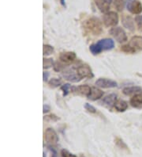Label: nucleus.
<instances>
[{"instance_id":"obj_21","label":"nucleus","mask_w":142,"mask_h":157,"mask_svg":"<svg viewBox=\"0 0 142 157\" xmlns=\"http://www.w3.org/2000/svg\"><path fill=\"white\" fill-rule=\"evenodd\" d=\"M53 65H54L53 59H51V58H49V59H45V58H44V60H43V67H44V69L51 68Z\"/></svg>"},{"instance_id":"obj_6","label":"nucleus","mask_w":142,"mask_h":157,"mask_svg":"<svg viewBox=\"0 0 142 157\" xmlns=\"http://www.w3.org/2000/svg\"><path fill=\"white\" fill-rule=\"evenodd\" d=\"M110 33L118 42L123 43L127 40L126 33L121 27H114L110 30Z\"/></svg>"},{"instance_id":"obj_27","label":"nucleus","mask_w":142,"mask_h":157,"mask_svg":"<svg viewBox=\"0 0 142 157\" xmlns=\"http://www.w3.org/2000/svg\"><path fill=\"white\" fill-rule=\"evenodd\" d=\"M70 88V85L69 84V83H66V84L63 85V86H61V90L63 91V96H64V97L68 94Z\"/></svg>"},{"instance_id":"obj_7","label":"nucleus","mask_w":142,"mask_h":157,"mask_svg":"<svg viewBox=\"0 0 142 157\" xmlns=\"http://www.w3.org/2000/svg\"><path fill=\"white\" fill-rule=\"evenodd\" d=\"M44 140L47 144H56L59 141V136L52 128H47L44 132Z\"/></svg>"},{"instance_id":"obj_13","label":"nucleus","mask_w":142,"mask_h":157,"mask_svg":"<svg viewBox=\"0 0 142 157\" xmlns=\"http://www.w3.org/2000/svg\"><path fill=\"white\" fill-rule=\"evenodd\" d=\"M97 7L102 12L108 11L112 0H95Z\"/></svg>"},{"instance_id":"obj_20","label":"nucleus","mask_w":142,"mask_h":157,"mask_svg":"<svg viewBox=\"0 0 142 157\" xmlns=\"http://www.w3.org/2000/svg\"><path fill=\"white\" fill-rule=\"evenodd\" d=\"M54 47L49 44H44L43 47V54L44 56H50L51 54L53 53Z\"/></svg>"},{"instance_id":"obj_16","label":"nucleus","mask_w":142,"mask_h":157,"mask_svg":"<svg viewBox=\"0 0 142 157\" xmlns=\"http://www.w3.org/2000/svg\"><path fill=\"white\" fill-rule=\"evenodd\" d=\"M104 94L103 91L100 89L96 88V87H93L91 89V92L89 95L88 96V98L90 100H93V101H96V100H98L101 98Z\"/></svg>"},{"instance_id":"obj_4","label":"nucleus","mask_w":142,"mask_h":157,"mask_svg":"<svg viewBox=\"0 0 142 157\" xmlns=\"http://www.w3.org/2000/svg\"><path fill=\"white\" fill-rule=\"evenodd\" d=\"M103 21L107 27L115 26L118 22V16L115 12H107L103 17Z\"/></svg>"},{"instance_id":"obj_17","label":"nucleus","mask_w":142,"mask_h":157,"mask_svg":"<svg viewBox=\"0 0 142 157\" xmlns=\"http://www.w3.org/2000/svg\"><path fill=\"white\" fill-rule=\"evenodd\" d=\"M91 87L88 85H82V86H79L78 87H73L72 90L73 91H77L79 94L88 97L91 92Z\"/></svg>"},{"instance_id":"obj_24","label":"nucleus","mask_w":142,"mask_h":157,"mask_svg":"<svg viewBox=\"0 0 142 157\" xmlns=\"http://www.w3.org/2000/svg\"><path fill=\"white\" fill-rule=\"evenodd\" d=\"M115 141L116 145H117L118 147H119L120 148H122V149H127V148H128V147H127V145L125 144V142L123 141L121 138L117 137Z\"/></svg>"},{"instance_id":"obj_26","label":"nucleus","mask_w":142,"mask_h":157,"mask_svg":"<svg viewBox=\"0 0 142 157\" xmlns=\"http://www.w3.org/2000/svg\"><path fill=\"white\" fill-rule=\"evenodd\" d=\"M85 109L87 110L88 112H89V113H96V109L93 106V105H90L89 103H85Z\"/></svg>"},{"instance_id":"obj_32","label":"nucleus","mask_w":142,"mask_h":157,"mask_svg":"<svg viewBox=\"0 0 142 157\" xmlns=\"http://www.w3.org/2000/svg\"><path fill=\"white\" fill-rule=\"evenodd\" d=\"M49 76V73L47 72V71H44V74H43V78H44V81H47V78Z\"/></svg>"},{"instance_id":"obj_29","label":"nucleus","mask_w":142,"mask_h":157,"mask_svg":"<svg viewBox=\"0 0 142 157\" xmlns=\"http://www.w3.org/2000/svg\"><path fill=\"white\" fill-rule=\"evenodd\" d=\"M46 118H50L51 121H57V120H59V117H56L55 115H49V116H46Z\"/></svg>"},{"instance_id":"obj_22","label":"nucleus","mask_w":142,"mask_h":157,"mask_svg":"<svg viewBox=\"0 0 142 157\" xmlns=\"http://www.w3.org/2000/svg\"><path fill=\"white\" fill-rule=\"evenodd\" d=\"M114 3H115V6L116 7L118 11H122L125 6L126 2H124V0H114Z\"/></svg>"},{"instance_id":"obj_10","label":"nucleus","mask_w":142,"mask_h":157,"mask_svg":"<svg viewBox=\"0 0 142 157\" xmlns=\"http://www.w3.org/2000/svg\"><path fill=\"white\" fill-rule=\"evenodd\" d=\"M77 58L76 53L74 52H62L59 56V59L63 63H66V64H70L73 63Z\"/></svg>"},{"instance_id":"obj_35","label":"nucleus","mask_w":142,"mask_h":157,"mask_svg":"<svg viewBox=\"0 0 142 157\" xmlns=\"http://www.w3.org/2000/svg\"><path fill=\"white\" fill-rule=\"evenodd\" d=\"M81 157H85V156H84V155H81Z\"/></svg>"},{"instance_id":"obj_34","label":"nucleus","mask_w":142,"mask_h":157,"mask_svg":"<svg viewBox=\"0 0 142 157\" xmlns=\"http://www.w3.org/2000/svg\"><path fill=\"white\" fill-rule=\"evenodd\" d=\"M43 157H46V154H45V152H43Z\"/></svg>"},{"instance_id":"obj_5","label":"nucleus","mask_w":142,"mask_h":157,"mask_svg":"<svg viewBox=\"0 0 142 157\" xmlns=\"http://www.w3.org/2000/svg\"><path fill=\"white\" fill-rule=\"evenodd\" d=\"M127 10L134 14H140L142 12V4L138 0H126Z\"/></svg>"},{"instance_id":"obj_31","label":"nucleus","mask_w":142,"mask_h":157,"mask_svg":"<svg viewBox=\"0 0 142 157\" xmlns=\"http://www.w3.org/2000/svg\"><path fill=\"white\" fill-rule=\"evenodd\" d=\"M49 149L51 151V157H57V151L54 149L53 147L49 146Z\"/></svg>"},{"instance_id":"obj_33","label":"nucleus","mask_w":142,"mask_h":157,"mask_svg":"<svg viewBox=\"0 0 142 157\" xmlns=\"http://www.w3.org/2000/svg\"><path fill=\"white\" fill-rule=\"evenodd\" d=\"M61 4L64 6H66V4H65V0H61Z\"/></svg>"},{"instance_id":"obj_9","label":"nucleus","mask_w":142,"mask_h":157,"mask_svg":"<svg viewBox=\"0 0 142 157\" xmlns=\"http://www.w3.org/2000/svg\"><path fill=\"white\" fill-rule=\"evenodd\" d=\"M96 85L102 88H114L118 86V83L115 81L111 80V79L100 78L96 81Z\"/></svg>"},{"instance_id":"obj_3","label":"nucleus","mask_w":142,"mask_h":157,"mask_svg":"<svg viewBox=\"0 0 142 157\" xmlns=\"http://www.w3.org/2000/svg\"><path fill=\"white\" fill-rule=\"evenodd\" d=\"M84 26L89 33L94 35H100L102 32V25L98 18L90 17L84 22Z\"/></svg>"},{"instance_id":"obj_23","label":"nucleus","mask_w":142,"mask_h":157,"mask_svg":"<svg viewBox=\"0 0 142 157\" xmlns=\"http://www.w3.org/2000/svg\"><path fill=\"white\" fill-rule=\"evenodd\" d=\"M48 84L51 87H58V86L62 84V81L59 78H53L48 82Z\"/></svg>"},{"instance_id":"obj_15","label":"nucleus","mask_w":142,"mask_h":157,"mask_svg":"<svg viewBox=\"0 0 142 157\" xmlns=\"http://www.w3.org/2000/svg\"><path fill=\"white\" fill-rule=\"evenodd\" d=\"M130 104L133 107L136 109H141L142 108V94L133 95L130 99Z\"/></svg>"},{"instance_id":"obj_14","label":"nucleus","mask_w":142,"mask_h":157,"mask_svg":"<svg viewBox=\"0 0 142 157\" xmlns=\"http://www.w3.org/2000/svg\"><path fill=\"white\" fill-rule=\"evenodd\" d=\"M117 101V95L115 94H111L104 98V99L102 100V102L108 107H112V106H115Z\"/></svg>"},{"instance_id":"obj_19","label":"nucleus","mask_w":142,"mask_h":157,"mask_svg":"<svg viewBox=\"0 0 142 157\" xmlns=\"http://www.w3.org/2000/svg\"><path fill=\"white\" fill-rule=\"evenodd\" d=\"M122 23H123V25H124L126 28H127V29H129L130 31L134 30L133 20L130 17H128V16H127V17H123Z\"/></svg>"},{"instance_id":"obj_1","label":"nucleus","mask_w":142,"mask_h":157,"mask_svg":"<svg viewBox=\"0 0 142 157\" xmlns=\"http://www.w3.org/2000/svg\"><path fill=\"white\" fill-rule=\"evenodd\" d=\"M115 47V43L114 40L109 38L102 39L99 40L96 44H93L90 45L89 49L91 51L93 55H97L100 54L102 51L104 50H111Z\"/></svg>"},{"instance_id":"obj_25","label":"nucleus","mask_w":142,"mask_h":157,"mask_svg":"<svg viewBox=\"0 0 142 157\" xmlns=\"http://www.w3.org/2000/svg\"><path fill=\"white\" fill-rule=\"evenodd\" d=\"M61 155H62V157H77V155L71 153V152H70L68 150L66 149H62V151H61Z\"/></svg>"},{"instance_id":"obj_2","label":"nucleus","mask_w":142,"mask_h":157,"mask_svg":"<svg viewBox=\"0 0 142 157\" xmlns=\"http://www.w3.org/2000/svg\"><path fill=\"white\" fill-rule=\"evenodd\" d=\"M121 50L127 53H135L137 51H142V36H133L129 44L123 45Z\"/></svg>"},{"instance_id":"obj_8","label":"nucleus","mask_w":142,"mask_h":157,"mask_svg":"<svg viewBox=\"0 0 142 157\" xmlns=\"http://www.w3.org/2000/svg\"><path fill=\"white\" fill-rule=\"evenodd\" d=\"M63 75L66 80H69L70 82H77L82 80L81 77L78 75L77 70L75 71L74 68L67 69V70L64 71L63 73Z\"/></svg>"},{"instance_id":"obj_11","label":"nucleus","mask_w":142,"mask_h":157,"mask_svg":"<svg viewBox=\"0 0 142 157\" xmlns=\"http://www.w3.org/2000/svg\"><path fill=\"white\" fill-rule=\"evenodd\" d=\"M77 71H78V75L81 77L82 79L84 78H93V74L92 72L91 68L88 65H85V64L78 67Z\"/></svg>"},{"instance_id":"obj_12","label":"nucleus","mask_w":142,"mask_h":157,"mask_svg":"<svg viewBox=\"0 0 142 157\" xmlns=\"http://www.w3.org/2000/svg\"><path fill=\"white\" fill-rule=\"evenodd\" d=\"M123 94L126 95H136V94H141L142 93V88H140V86H128L126 88L123 89L122 90Z\"/></svg>"},{"instance_id":"obj_28","label":"nucleus","mask_w":142,"mask_h":157,"mask_svg":"<svg viewBox=\"0 0 142 157\" xmlns=\"http://www.w3.org/2000/svg\"><path fill=\"white\" fill-rule=\"evenodd\" d=\"M135 21L139 29H142V15H137L135 17Z\"/></svg>"},{"instance_id":"obj_18","label":"nucleus","mask_w":142,"mask_h":157,"mask_svg":"<svg viewBox=\"0 0 142 157\" xmlns=\"http://www.w3.org/2000/svg\"><path fill=\"white\" fill-rule=\"evenodd\" d=\"M115 108L118 112H124L128 108V104L124 100H118L115 105Z\"/></svg>"},{"instance_id":"obj_30","label":"nucleus","mask_w":142,"mask_h":157,"mask_svg":"<svg viewBox=\"0 0 142 157\" xmlns=\"http://www.w3.org/2000/svg\"><path fill=\"white\" fill-rule=\"evenodd\" d=\"M50 110H51V108H50V106L48 105H44V107H43V112H44V113H47V112H49Z\"/></svg>"}]
</instances>
